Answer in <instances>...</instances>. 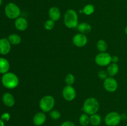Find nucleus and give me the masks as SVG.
Segmentation results:
<instances>
[{
	"label": "nucleus",
	"instance_id": "nucleus-10",
	"mask_svg": "<svg viewBox=\"0 0 127 126\" xmlns=\"http://www.w3.org/2000/svg\"><path fill=\"white\" fill-rule=\"evenodd\" d=\"M88 37L83 33H78L73 38V43L76 46L81 48L85 46L88 43Z\"/></svg>",
	"mask_w": 127,
	"mask_h": 126
},
{
	"label": "nucleus",
	"instance_id": "nucleus-5",
	"mask_svg": "<svg viewBox=\"0 0 127 126\" xmlns=\"http://www.w3.org/2000/svg\"><path fill=\"white\" fill-rule=\"evenodd\" d=\"M4 12L6 16L10 19H16L21 15V9L15 3L9 2L5 6Z\"/></svg>",
	"mask_w": 127,
	"mask_h": 126
},
{
	"label": "nucleus",
	"instance_id": "nucleus-13",
	"mask_svg": "<svg viewBox=\"0 0 127 126\" xmlns=\"http://www.w3.org/2000/svg\"><path fill=\"white\" fill-rule=\"evenodd\" d=\"M28 21L24 17H19L15 21L14 25L16 29L19 31H24L28 27Z\"/></svg>",
	"mask_w": 127,
	"mask_h": 126
},
{
	"label": "nucleus",
	"instance_id": "nucleus-28",
	"mask_svg": "<svg viewBox=\"0 0 127 126\" xmlns=\"http://www.w3.org/2000/svg\"><path fill=\"white\" fill-rule=\"evenodd\" d=\"M10 117H11V116H10L8 112H4V114H2L1 116V119L3 121H9Z\"/></svg>",
	"mask_w": 127,
	"mask_h": 126
},
{
	"label": "nucleus",
	"instance_id": "nucleus-8",
	"mask_svg": "<svg viewBox=\"0 0 127 126\" xmlns=\"http://www.w3.org/2000/svg\"><path fill=\"white\" fill-rule=\"evenodd\" d=\"M62 96L66 101H73L76 96L75 89L72 85H66L63 88L62 91Z\"/></svg>",
	"mask_w": 127,
	"mask_h": 126
},
{
	"label": "nucleus",
	"instance_id": "nucleus-16",
	"mask_svg": "<svg viewBox=\"0 0 127 126\" xmlns=\"http://www.w3.org/2000/svg\"><path fill=\"white\" fill-rule=\"evenodd\" d=\"M77 29L81 33L86 35L90 33L92 30V27L91 25L88 22H82L78 24Z\"/></svg>",
	"mask_w": 127,
	"mask_h": 126
},
{
	"label": "nucleus",
	"instance_id": "nucleus-25",
	"mask_svg": "<svg viewBox=\"0 0 127 126\" xmlns=\"http://www.w3.org/2000/svg\"><path fill=\"white\" fill-rule=\"evenodd\" d=\"M49 115L53 120H58L61 117V113L57 110H52L49 112Z\"/></svg>",
	"mask_w": 127,
	"mask_h": 126
},
{
	"label": "nucleus",
	"instance_id": "nucleus-32",
	"mask_svg": "<svg viewBox=\"0 0 127 126\" xmlns=\"http://www.w3.org/2000/svg\"><path fill=\"white\" fill-rule=\"evenodd\" d=\"M125 33H126V35H127V25L126 26V27H125Z\"/></svg>",
	"mask_w": 127,
	"mask_h": 126
},
{
	"label": "nucleus",
	"instance_id": "nucleus-14",
	"mask_svg": "<svg viewBox=\"0 0 127 126\" xmlns=\"http://www.w3.org/2000/svg\"><path fill=\"white\" fill-rule=\"evenodd\" d=\"M48 16L50 19L52 20L54 22L58 21L60 19L61 11L58 7L52 6L49 9L48 11Z\"/></svg>",
	"mask_w": 127,
	"mask_h": 126
},
{
	"label": "nucleus",
	"instance_id": "nucleus-19",
	"mask_svg": "<svg viewBox=\"0 0 127 126\" xmlns=\"http://www.w3.org/2000/svg\"><path fill=\"white\" fill-rule=\"evenodd\" d=\"M102 122V117L98 114L95 113L90 116V124L93 126H99Z\"/></svg>",
	"mask_w": 127,
	"mask_h": 126
},
{
	"label": "nucleus",
	"instance_id": "nucleus-9",
	"mask_svg": "<svg viewBox=\"0 0 127 126\" xmlns=\"http://www.w3.org/2000/svg\"><path fill=\"white\" fill-rule=\"evenodd\" d=\"M104 87L109 92H114L118 88V82L113 77H108L104 81Z\"/></svg>",
	"mask_w": 127,
	"mask_h": 126
},
{
	"label": "nucleus",
	"instance_id": "nucleus-24",
	"mask_svg": "<svg viewBox=\"0 0 127 126\" xmlns=\"http://www.w3.org/2000/svg\"><path fill=\"white\" fill-rule=\"evenodd\" d=\"M65 83L67 85H72L75 82V77L72 74H68L65 77Z\"/></svg>",
	"mask_w": 127,
	"mask_h": 126
},
{
	"label": "nucleus",
	"instance_id": "nucleus-20",
	"mask_svg": "<svg viewBox=\"0 0 127 126\" xmlns=\"http://www.w3.org/2000/svg\"><path fill=\"white\" fill-rule=\"evenodd\" d=\"M79 122L81 126H88L90 124V116L86 113L82 114L79 118Z\"/></svg>",
	"mask_w": 127,
	"mask_h": 126
},
{
	"label": "nucleus",
	"instance_id": "nucleus-34",
	"mask_svg": "<svg viewBox=\"0 0 127 126\" xmlns=\"http://www.w3.org/2000/svg\"><path fill=\"white\" fill-rule=\"evenodd\" d=\"M126 126H127V125H126Z\"/></svg>",
	"mask_w": 127,
	"mask_h": 126
},
{
	"label": "nucleus",
	"instance_id": "nucleus-26",
	"mask_svg": "<svg viewBox=\"0 0 127 126\" xmlns=\"http://www.w3.org/2000/svg\"><path fill=\"white\" fill-rule=\"evenodd\" d=\"M55 27V22L51 19H48L44 23V27L47 30H52Z\"/></svg>",
	"mask_w": 127,
	"mask_h": 126
},
{
	"label": "nucleus",
	"instance_id": "nucleus-21",
	"mask_svg": "<svg viewBox=\"0 0 127 126\" xmlns=\"http://www.w3.org/2000/svg\"><path fill=\"white\" fill-rule=\"evenodd\" d=\"M10 43L13 45H17L21 42V38L19 35L17 34H11L7 38Z\"/></svg>",
	"mask_w": 127,
	"mask_h": 126
},
{
	"label": "nucleus",
	"instance_id": "nucleus-22",
	"mask_svg": "<svg viewBox=\"0 0 127 126\" xmlns=\"http://www.w3.org/2000/svg\"><path fill=\"white\" fill-rule=\"evenodd\" d=\"M97 49L100 52V53H103V52H105L107 50L108 45L107 42L104 40H99L97 41L96 44Z\"/></svg>",
	"mask_w": 127,
	"mask_h": 126
},
{
	"label": "nucleus",
	"instance_id": "nucleus-31",
	"mask_svg": "<svg viewBox=\"0 0 127 126\" xmlns=\"http://www.w3.org/2000/svg\"><path fill=\"white\" fill-rule=\"evenodd\" d=\"M0 126H4V121L2 120H1L0 119Z\"/></svg>",
	"mask_w": 127,
	"mask_h": 126
},
{
	"label": "nucleus",
	"instance_id": "nucleus-18",
	"mask_svg": "<svg viewBox=\"0 0 127 126\" xmlns=\"http://www.w3.org/2000/svg\"><path fill=\"white\" fill-rule=\"evenodd\" d=\"M10 64L8 61L3 58H0V74H4L8 72Z\"/></svg>",
	"mask_w": 127,
	"mask_h": 126
},
{
	"label": "nucleus",
	"instance_id": "nucleus-6",
	"mask_svg": "<svg viewBox=\"0 0 127 126\" xmlns=\"http://www.w3.org/2000/svg\"><path fill=\"white\" fill-rule=\"evenodd\" d=\"M122 116L117 112H110L105 116L104 122L107 126H117L122 121Z\"/></svg>",
	"mask_w": 127,
	"mask_h": 126
},
{
	"label": "nucleus",
	"instance_id": "nucleus-30",
	"mask_svg": "<svg viewBox=\"0 0 127 126\" xmlns=\"http://www.w3.org/2000/svg\"><path fill=\"white\" fill-rule=\"evenodd\" d=\"M119 61V58L116 55L112 56V63H117H117Z\"/></svg>",
	"mask_w": 127,
	"mask_h": 126
},
{
	"label": "nucleus",
	"instance_id": "nucleus-3",
	"mask_svg": "<svg viewBox=\"0 0 127 126\" xmlns=\"http://www.w3.org/2000/svg\"><path fill=\"white\" fill-rule=\"evenodd\" d=\"M1 82L4 87L8 89H14L19 85V80L14 73L7 72L2 75Z\"/></svg>",
	"mask_w": 127,
	"mask_h": 126
},
{
	"label": "nucleus",
	"instance_id": "nucleus-27",
	"mask_svg": "<svg viewBox=\"0 0 127 126\" xmlns=\"http://www.w3.org/2000/svg\"><path fill=\"white\" fill-rule=\"evenodd\" d=\"M98 76H99V77L100 78V79L104 80L108 77L109 75H108L107 70L105 71V70H100V71L98 72Z\"/></svg>",
	"mask_w": 127,
	"mask_h": 126
},
{
	"label": "nucleus",
	"instance_id": "nucleus-4",
	"mask_svg": "<svg viewBox=\"0 0 127 126\" xmlns=\"http://www.w3.org/2000/svg\"><path fill=\"white\" fill-rule=\"evenodd\" d=\"M55 101L54 98L51 95H46L42 97L39 102V107L42 112H49L54 107Z\"/></svg>",
	"mask_w": 127,
	"mask_h": 126
},
{
	"label": "nucleus",
	"instance_id": "nucleus-1",
	"mask_svg": "<svg viewBox=\"0 0 127 126\" xmlns=\"http://www.w3.org/2000/svg\"><path fill=\"white\" fill-rule=\"evenodd\" d=\"M63 22L66 27L68 28H77L78 25V16L74 9H68L64 15Z\"/></svg>",
	"mask_w": 127,
	"mask_h": 126
},
{
	"label": "nucleus",
	"instance_id": "nucleus-17",
	"mask_svg": "<svg viewBox=\"0 0 127 126\" xmlns=\"http://www.w3.org/2000/svg\"><path fill=\"white\" fill-rule=\"evenodd\" d=\"M119 66L117 63H110L107 68V72L109 77H114L118 74Z\"/></svg>",
	"mask_w": 127,
	"mask_h": 126
},
{
	"label": "nucleus",
	"instance_id": "nucleus-29",
	"mask_svg": "<svg viewBox=\"0 0 127 126\" xmlns=\"http://www.w3.org/2000/svg\"><path fill=\"white\" fill-rule=\"evenodd\" d=\"M60 126H76V125L71 121H66L63 122Z\"/></svg>",
	"mask_w": 127,
	"mask_h": 126
},
{
	"label": "nucleus",
	"instance_id": "nucleus-11",
	"mask_svg": "<svg viewBox=\"0 0 127 126\" xmlns=\"http://www.w3.org/2000/svg\"><path fill=\"white\" fill-rule=\"evenodd\" d=\"M11 44L7 38H3L0 39V54L6 55L11 51Z\"/></svg>",
	"mask_w": 127,
	"mask_h": 126
},
{
	"label": "nucleus",
	"instance_id": "nucleus-12",
	"mask_svg": "<svg viewBox=\"0 0 127 126\" xmlns=\"http://www.w3.org/2000/svg\"><path fill=\"white\" fill-rule=\"evenodd\" d=\"M47 120V116L43 112H39L34 115L32 119V122L34 126H41L44 124Z\"/></svg>",
	"mask_w": 127,
	"mask_h": 126
},
{
	"label": "nucleus",
	"instance_id": "nucleus-2",
	"mask_svg": "<svg viewBox=\"0 0 127 126\" xmlns=\"http://www.w3.org/2000/svg\"><path fill=\"white\" fill-rule=\"evenodd\" d=\"M99 103L96 98L90 97L87 98L83 103V110L89 116L97 112L99 109Z\"/></svg>",
	"mask_w": 127,
	"mask_h": 126
},
{
	"label": "nucleus",
	"instance_id": "nucleus-15",
	"mask_svg": "<svg viewBox=\"0 0 127 126\" xmlns=\"http://www.w3.org/2000/svg\"><path fill=\"white\" fill-rule=\"evenodd\" d=\"M2 102L7 107H12L15 104V99L13 95L9 93H5L2 97Z\"/></svg>",
	"mask_w": 127,
	"mask_h": 126
},
{
	"label": "nucleus",
	"instance_id": "nucleus-23",
	"mask_svg": "<svg viewBox=\"0 0 127 126\" xmlns=\"http://www.w3.org/2000/svg\"><path fill=\"white\" fill-rule=\"evenodd\" d=\"M94 11H95V7H94V5L91 4H88L86 5L83 9V12L86 16H91L94 13Z\"/></svg>",
	"mask_w": 127,
	"mask_h": 126
},
{
	"label": "nucleus",
	"instance_id": "nucleus-33",
	"mask_svg": "<svg viewBox=\"0 0 127 126\" xmlns=\"http://www.w3.org/2000/svg\"><path fill=\"white\" fill-rule=\"evenodd\" d=\"M2 0H0V6H1V5L2 4Z\"/></svg>",
	"mask_w": 127,
	"mask_h": 126
},
{
	"label": "nucleus",
	"instance_id": "nucleus-7",
	"mask_svg": "<svg viewBox=\"0 0 127 126\" xmlns=\"http://www.w3.org/2000/svg\"><path fill=\"white\" fill-rule=\"evenodd\" d=\"M95 63L99 66H108L112 63V56L106 52L99 53L95 57Z\"/></svg>",
	"mask_w": 127,
	"mask_h": 126
}]
</instances>
